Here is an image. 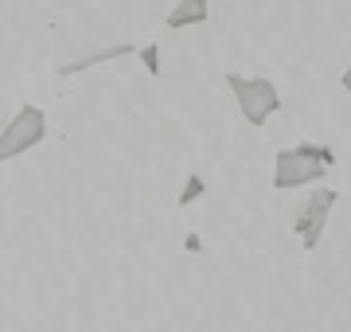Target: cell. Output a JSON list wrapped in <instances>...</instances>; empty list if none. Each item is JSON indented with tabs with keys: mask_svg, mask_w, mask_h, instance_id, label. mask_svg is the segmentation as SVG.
I'll list each match as a JSON object with an SVG mask.
<instances>
[{
	"mask_svg": "<svg viewBox=\"0 0 351 332\" xmlns=\"http://www.w3.org/2000/svg\"><path fill=\"white\" fill-rule=\"evenodd\" d=\"M339 86H343V90H348V94H351V67H348V71H343V75H339Z\"/></svg>",
	"mask_w": 351,
	"mask_h": 332,
	"instance_id": "10",
	"label": "cell"
},
{
	"mask_svg": "<svg viewBox=\"0 0 351 332\" xmlns=\"http://www.w3.org/2000/svg\"><path fill=\"white\" fill-rule=\"evenodd\" d=\"M0 133H4V117H0Z\"/></svg>",
	"mask_w": 351,
	"mask_h": 332,
	"instance_id": "11",
	"label": "cell"
},
{
	"mask_svg": "<svg viewBox=\"0 0 351 332\" xmlns=\"http://www.w3.org/2000/svg\"><path fill=\"white\" fill-rule=\"evenodd\" d=\"M141 63H145V71H149L152 78H160V47L156 43H145V47H137Z\"/></svg>",
	"mask_w": 351,
	"mask_h": 332,
	"instance_id": "9",
	"label": "cell"
},
{
	"mask_svg": "<svg viewBox=\"0 0 351 332\" xmlns=\"http://www.w3.org/2000/svg\"><path fill=\"white\" fill-rule=\"evenodd\" d=\"M207 16H211V4L207 0H176V8L164 16V24L180 32V27H195V24H207Z\"/></svg>",
	"mask_w": 351,
	"mask_h": 332,
	"instance_id": "5",
	"label": "cell"
},
{
	"mask_svg": "<svg viewBox=\"0 0 351 332\" xmlns=\"http://www.w3.org/2000/svg\"><path fill=\"white\" fill-rule=\"evenodd\" d=\"M226 86H230L234 102H239V114L258 129L281 110V94H277V86L269 82V78H246V75L226 71Z\"/></svg>",
	"mask_w": 351,
	"mask_h": 332,
	"instance_id": "1",
	"label": "cell"
},
{
	"mask_svg": "<svg viewBox=\"0 0 351 332\" xmlns=\"http://www.w3.org/2000/svg\"><path fill=\"white\" fill-rule=\"evenodd\" d=\"M133 51H137L133 43H113V47H101V51H90V55H82V59L63 63L59 67V75H82V71H90V67L110 63V59H125V55H133Z\"/></svg>",
	"mask_w": 351,
	"mask_h": 332,
	"instance_id": "6",
	"label": "cell"
},
{
	"mask_svg": "<svg viewBox=\"0 0 351 332\" xmlns=\"http://www.w3.org/2000/svg\"><path fill=\"white\" fill-rule=\"evenodd\" d=\"M336 200H339L336 188H324V184H320V188L297 207V215H293V235L301 239L304 250H316V246H320V235H324V227H328V215H332Z\"/></svg>",
	"mask_w": 351,
	"mask_h": 332,
	"instance_id": "3",
	"label": "cell"
},
{
	"mask_svg": "<svg viewBox=\"0 0 351 332\" xmlns=\"http://www.w3.org/2000/svg\"><path fill=\"white\" fill-rule=\"evenodd\" d=\"M43 137H47V114L32 102L20 106V110L4 121V133H0V165L24 156L27 149H36Z\"/></svg>",
	"mask_w": 351,
	"mask_h": 332,
	"instance_id": "2",
	"label": "cell"
},
{
	"mask_svg": "<svg viewBox=\"0 0 351 332\" xmlns=\"http://www.w3.org/2000/svg\"><path fill=\"white\" fill-rule=\"evenodd\" d=\"M328 168L313 156H304L297 145L293 149H281L274 156V188L277 192H293V188H308V184H320Z\"/></svg>",
	"mask_w": 351,
	"mask_h": 332,
	"instance_id": "4",
	"label": "cell"
},
{
	"mask_svg": "<svg viewBox=\"0 0 351 332\" xmlns=\"http://www.w3.org/2000/svg\"><path fill=\"white\" fill-rule=\"evenodd\" d=\"M297 149H301L304 156H313V161H320V165H324V168H332V165H336V153H332L328 145H313V141H301Z\"/></svg>",
	"mask_w": 351,
	"mask_h": 332,
	"instance_id": "8",
	"label": "cell"
},
{
	"mask_svg": "<svg viewBox=\"0 0 351 332\" xmlns=\"http://www.w3.org/2000/svg\"><path fill=\"white\" fill-rule=\"evenodd\" d=\"M203 192H207V180H203L199 172H188V180H184V192H180V207H191Z\"/></svg>",
	"mask_w": 351,
	"mask_h": 332,
	"instance_id": "7",
	"label": "cell"
}]
</instances>
